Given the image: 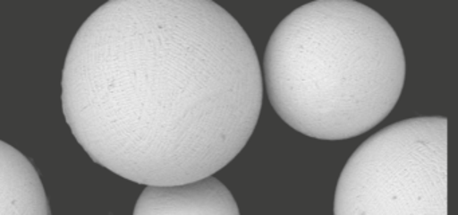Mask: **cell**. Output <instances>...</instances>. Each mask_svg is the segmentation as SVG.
I'll return each mask as SVG.
<instances>
[{"mask_svg": "<svg viewBox=\"0 0 458 215\" xmlns=\"http://www.w3.org/2000/svg\"><path fill=\"white\" fill-rule=\"evenodd\" d=\"M264 78L237 19L210 0H114L84 22L63 109L93 161L139 185L226 167L259 123Z\"/></svg>", "mask_w": 458, "mask_h": 215, "instance_id": "6da1fadb", "label": "cell"}, {"mask_svg": "<svg viewBox=\"0 0 458 215\" xmlns=\"http://www.w3.org/2000/svg\"><path fill=\"white\" fill-rule=\"evenodd\" d=\"M270 104L289 126L318 140L366 133L395 108L406 59L382 15L352 0L296 8L273 31L264 56Z\"/></svg>", "mask_w": 458, "mask_h": 215, "instance_id": "7a4b0ae2", "label": "cell"}, {"mask_svg": "<svg viewBox=\"0 0 458 215\" xmlns=\"http://www.w3.org/2000/svg\"><path fill=\"white\" fill-rule=\"evenodd\" d=\"M334 212L446 215V118H409L366 140L343 168Z\"/></svg>", "mask_w": 458, "mask_h": 215, "instance_id": "3957f363", "label": "cell"}, {"mask_svg": "<svg viewBox=\"0 0 458 215\" xmlns=\"http://www.w3.org/2000/svg\"><path fill=\"white\" fill-rule=\"evenodd\" d=\"M135 215H238L237 202L216 176L174 185H147Z\"/></svg>", "mask_w": 458, "mask_h": 215, "instance_id": "277c9868", "label": "cell"}, {"mask_svg": "<svg viewBox=\"0 0 458 215\" xmlns=\"http://www.w3.org/2000/svg\"><path fill=\"white\" fill-rule=\"evenodd\" d=\"M47 191L36 167L0 140V214L50 215Z\"/></svg>", "mask_w": 458, "mask_h": 215, "instance_id": "5b68a950", "label": "cell"}]
</instances>
